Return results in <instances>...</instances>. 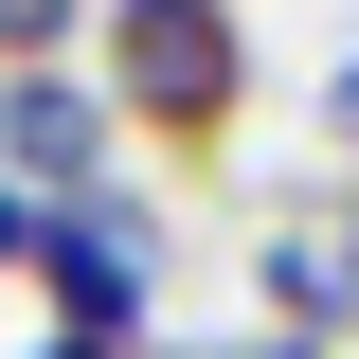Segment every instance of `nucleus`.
<instances>
[{
	"label": "nucleus",
	"mask_w": 359,
	"mask_h": 359,
	"mask_svg": "<svg viewBox=\"0 0 359 359\" xmlns=\"http://www.w3.org/2000/svg\"><path fill=\"white\" fill-rule=\"evenodd\" d=\"M90 90H108V126H144L162 162H216L252 126V18L233 0H144L90 36Z\"/></svg>",
	"instance_id": "f257e3e1"
},
{
	"label": "nucleus",
	"mask_w": 359,
	"mask_h": 359,
	"mask_svg": "<svg viewBox=\"0 0 359 359\" xmlns=\"http://www.w3.org/2000/svg\"><path fill=\"white\" fill-rule=\"evenodd\" d=\"M36 306H54V341H108V359H144L162 341V198H72L54 216V269H36Z\"/></svg>",
	"instance_id": "f03ea898"
},
{
	"label": "nucleus",
	"mask_w": 359,
	"mask_h": 359,
	"mask_svg": "<svg viewBox=\"0 0 359 359\" xmlns=\"http://www.w3.org/2000/svg\"><path fill=\"white\" fill-rule=\"evenodd\" d=\"M252 323H269V341H323V359L359 341V180H287V198H269Z\"/></svg>",
	"instance_id": "7ed1b4c3"
},
{
	"label": "nucleus",
	"mask_w": 359,
	"mask_h": 359,
	"mask_svg": "<svg viewBox=\"0 0 359 359\" xmlns=\"http://www.w3.org/2000/svg\"><path fill=\"white\" fill-rule=\"evenodd\" d=\"M108 162H126V126H108V90L90 72H0V180L18 198H108Z\"/></svg>",
	"instance_id": "20e7f679"
},
{
	"label": "nucleus",
	"mask_w": 359,
	"mask_h": 359,
	"mask_svg": "<svg viewBox=\"0 0 359 359\" xmlns=\"http://www.w3.org/2000/svg\"><path fill=\"white\" fill-rule=\"evenodd\" d=\"M108 0H0V72H90Z\"/></svg>",
	"instance_id": "39448f33"
},
{
	"label": "nucleus",
	"mask_w": 359,
	"mask_h": 359,
	"mask_svg": "<svg viewBox=\"0 0 359 359\" xmlns=\"http://www.w3.org/2000/svg\"><path fill=\"white\" fill-rule=\"evenodd\" d=\"M54 269V198H18V180H0V287H36Z\"/></svg>",
	"instance_id": "423d86ee"
},
{
	"label": "nucleus",
	"mask_w": 359,
	"mask_h": 359,
	"mask_svg": "<svg viewBox=\"0 0 359 359\" xmlns=\"http://www.w3.org/2000/svg\"><path fill=\"white\" fill-rule=\"evenodd\" d=\"M323 144H341V162H359V54H341V72H323Z\"/></svg>",
	"instance_id": "0eeeda50"
},
{
	"label": "nucleus",
	"mask_w": 359,
	"mask_h": 359,
	"mask_svg": "<svg viewBox=\"0 0 359 359\" xmlns=\"http://www.w3.org/2000/svg\"><path fill=\"white\" fill-rule=\"evenodd\" d=\"M216 359H323V341H269V323H252V341H216Z\"/></svg>",
	"instance_id": "6e6552de"
},
{
	"label": "nucleus",
	"mask_w": 359,
	"mask_h": 359,
	"mask_svg": "<svg viewBox=\"0 0 359 359\" xmlns=\"http://www.w3.org/2000/svg\"><path fill=\"white\" fill-rule=\"evenodd\" d=\"M18 359H108V341H18Z\"/></svg>",
	"instance_id": "1a4fd4ad"
},
{
	"label": "nucleus",
	"mask_w": 359,
	"mask_h": 359,
	"mask_svg": "<svg viewBox=\"0 0 359 359\" xmlns=\"http://www.w3.org/2000/svg\"><path fill=\"white\" fill-rule=\"evenodd\" d=\"M108 18H144V0H108Z\"/></svg>",
	"instance_id": "9d476101"
}]
</instances>
